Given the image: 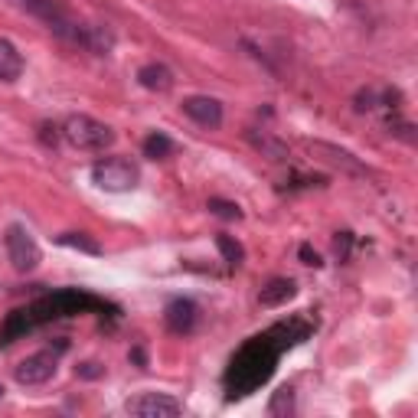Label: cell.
Returning a JSON list of instances; mask_svg holds the SVG:
<instances>
[{
  "label": "cell",
  "mask_w": 418,
  "mask_h": 418,
  "mask_svg": "<svg viewBox=\"0 0 418 418\" xmlns=\"http://www.w3.org/2000/svg\"><path fill=\"white\" fill-rule=\"evenodd\" d=\"M307 148L314 151V154H324V160L337 163V167H343V170H350V173H360V177L369 173V167H363V163L350 154V151L337 148V144H327V141H307Z\"/></svg>",
  "instance_id": "30bf717a"
},
{
  "label": "cell",
  "mask_w": 418,
  "mask_h": 418,
  "mask_svg": "<svg viewBox=\"0 0 418 418\" xmlns=\"http://www.w3.org/2000/svg\"><path fill=\"white\" fill-rule=\"evenodd\" d=\"M76 376L78 379H98V376H105V366H98V363H82V366H76Z\"/></svg>",
  "instance_id": "ffe728a7"
},
{
  "label": "cell",
  "mask_w": 418,
  "mask_h": 418,
  "mask_svg": "<svg viewBox=\"0 0 418 418\" xmlns=\"http://www.w3.org/2000/svg\"><path fill=\"white\" fill-rule=\"evenodd\" d=\"M209 213H213V216H223V219H233V223H239L242 219V206L239 203H229V200H219V196H213V200H209Z\"/></svg>",
  "instance_id": "ac0fdd59"
},
{
  "label": "cell",
  "mask_w": 418,
  "mask_h": 418,
  "mask_svg": "<svg viewBox=\"0 0 418 418\" xmlns=\"http://www.w3.org/2000/svg\"><path fill=\"white\" fill-rule=\"evenodd\" d=\"M138 82L148 92H170L173 88V72L163 66V62H148L138 69Z\"/></svg>",
  "instance_id": "8fae6325"
},
{
  "label": "cell",
  "mask_w": 418,
  "mask_h": 418,
  "mask_svg": "<svg viewBox=\"0 0 418 418\" xmlns=\"http://www.w3.org/2000/svg\"><path fill=\"white\" fill-rule=\"evenodd\" d=\"M216 245H219V252H223V258H225L229 265H242V258H245V248H242L239 242L233 239V235L219 233V235H216Z\"/></svg>",
  "instance_id": "e0dca14e"
},
{
  "label": "cell",
  "mask_w": 418,
  "mask_h": 418,
  "mask_svg": "<svg viewBox=\"0 0 418 418\" xmlns=\"http://www.w3.org/2000/svg\"><path fill=\"white\" fill-rule=\"evenodd\" d=\"M163 320H167V330L177 333V337H186V333L196 330V320H200V307H196L190 297H173L163 310Z\"/></svg>",
  "instance_id": "9c48e42d"
},
{
  "label": "cell",
  "mask_w": 418,
  "mask_h": 418,
  "mask_svg": "<svg viewBox=\"0 0 418 418\" xmlns=\"http://www.w3.org/2000/svg\"><path fill=\"white\" fill-rule=\"evenodd\" d=\"M0 399H4V386H0Z\"/></svg>",
  "instance_id": "cb8c5ba5"
},
{
  "label": "cell",
  "mask_w": 418,
  "mask_h": 418,
  "mask_svg": "<svg viewBox=\"0 0 418 418\" xmlns=\"http://www.w3.org/2000/svg\"><path fill=\"white\" fill-rule=\"evenodd\" d=\"M105 310H115L105 297H95L88 291H78V287H62V291H53V295L36 297L33 304L20 310H10L4 327H0V350L10 347L14 340L33 333L36 327L49 324V320H62L72 317V314H105Z\"/></svg>",
  "instance_id": "7a4b0ae2"
},
{
  "label": "cell",
  "mask_w": 418,
  "mask_h": 418,
  "mask_svg": "<svg viewBox=\"0 0 418 418\" xmlns=\"http://www.w3.org/2000/svg\"><path fill=\"white\" fill-rule=\"evenodd\" d=\"M295 295H297V285L291 278H271L268 285L262 287L258 304H262V307H281V304H287Z\"/></svg>",
  "instance_id": "7c38bea8"
},
{
  "label": "cell",
  "mask_w": 418,
  "mask_h": 418,
  "mask_svg": "<svg viewBox=\"0 0 418 418\" xmlns=\"http://www.w3.org/2000/svg\"><path fill=\"white\" fill-rule=\"evenodd\" d=\"M59 245L78 248V252H86V255H101V245L95 239H88L86 233H66V235H59Z\"/></svg>",
  "instance_id": "2e32d148"
},
{
  "label": "cell",
  "mask_w": 418,
  "mask_h": 418,
  "mask_svg": "<svg viewBox=\"0 0 418 418\" xmlns=\"http://www.w3.org/2000/svg\"><path fill=\"white\" fill-rule=\"evenodd\" d=\"M173 151H177V144H173V138H167L163 131H154L144 138V157H151V160H167Z\"/></svg>",
  "instance_id": "5bb4252c"
},
{
  "label": "cell",
  "mask_w": 418,
  "mask_h": 418,
  "mask_svg": "<svg viewBox=\"0 0 418 418\" xmlns=\"http://www.w3.org/2000/svg\"><path fill=\"white\" fill-rule=\"evenodd\" d=\"M295 409V389H278L275 392V399H271V405H268V412L271 415H281V412H291Z\"/></svg>",
  "instance_id": "d6986e66"
},
{
  "label": "cell",
  "mask_w": 418,
  "mask_h": 418,
  "mask_svg": "<svg viewBox=\"0 0 418 418\" xmlns=\"http://www.w3.org/2000/svg\"><path fill=\"white\" fill-rule=\"evenodd\" d=\"M180 108H183V115L190 121L200 124V128H219L223 124V105L213 95H190V98L180 101Z\"/></svg>",
  "instance_id": "ba28073f"
},
{
  "label": "cell",
  "mask_w": 418,
  "mask_h": 418,
  "mask_svg": "<svg viewBox=\"0 0 418 418\" xmlns=\"http://www.w3.org/2000/svg\"><path fill=\"white\" fill-rule=\"evenodd\" d=\"M62 138L76 151H108L115 144V131L92 115H69L62 121Z\"/></svg>",
  "instance_id": "3957f363"
},
{
  "label": "cell",
  "mask_w": 418,
  "mask_h": 418,
  "mask_svg": "<svg viewBox=\"0 0 418 418\" xmlns=\"http://www.w3.org/2000/svg\"><path fill=\"white\" fill-rule=\"evenodd\" d=\"M92 183L105 193H131L141 183V170L128 157H105L92 167Z\"/></svg>",
  "instance_id": "277c9868"
},
{
  "label": "cell",
  "mask_w": 418,
  "mask_h": 418,
  "mask_svg": "<svg viewBox=\"0 0 418 418\" xmlns=\"http://www.w3.org/2000/svg\"><path fill=\"white\" fill-rule=\"evenodd\" d=\"M24 76V53L10 43V39H0V82H16Z\"/></svg>",
  "instance_id": "4fadbf2b"
},
{
  "label": "cell",
  "mask_w": 418,
  "mask_h": 418,
  "mask_svg": "<svg viewBox=\"0 0 418 418\" xmlns=\"http://www.w3.org/2000/svg\"><path fill=\"white\" fill-rule=\"evenodd\" d=\"M131 360H134L138 366H148V357H144V350H141V347H134V350H131Z\"/></svg>",
  "instance_id": "603a6c76"
},
{
  "label": "cell",
  "mask_w": 418,
  "mask_h": 418,
  "mask_svg": "<svg viewBox=\"0 0 418 418\" xmlns=\"http://www.w3.org/2000/svg\"><path fill=\"white\" fill-rule=\"evenodd\" d=\"M124 409H128V415H138V418H173L183 412V402L167 392H141L134 399H128Z\"/></svg>",
  "instance_id": "52a82bcc"
},
{
  "label": "cell",
  "mask_w": 418,
  "mask_h": 418,
  "mask_svg": "<svg viewBox=\"0 0 418 418\" xmlns=\"http://www.w3.org/2000/svg\"><path fill=\"white\" fill-rule=\"evenodd\" d=\"M66 350H69V340H59L56 347H46L33 353V357H26L24 363H16L14 379L20 386H43V382H49L56 376V369H59V357Z\"/></svg>",
  "instance_id": "5b68a950"
},
{
  "label": "cell",
  "mask_w": 418,
  "mask_h": 418,
  "mask_svg": "<svg viewBox=\"0 0 418 418\" xmlns=\"http://www.w3.org/2000/svg\"><path fill=\"white\" fill-rule=\"evenodd\" d=\"M4 245H7V258L10 265H14L20 275H26V271H33L39 265V258H43V252H39L36 239L30 235V229L20 223L7 225V235H4Z\"/></svg>",
  "instance_id": "8992f818"
},
{
  "label": "cell",
  "mask_w": 418,
  "mask_h": 418,
  "mask_svg": "<svg viewBox=\"0 0 418 418\" xmlns=\"http://www.w3.org/2000/svg\"><path fill=\"white\" fill-rule=\"evenodd\" d=\"M310 333V324L301 320H291V324H275L271 330L258 333L245 347L239 350L225 369V389H229V399H242V395H252L258 386L271 379V372L278 366L281 353L287 347L301 343Z\"/></svg>",
  "instance_id": "6da1fadb"
},
{
  "label": "cell",
  "mask_w": 418,
  "mask_h": 418,
  "mask_svg": "<svg viewBox=\"0 0 418 418\" xmlns=\"http://www.w3.org/2000/svg\"><path fill=\"white\" fill-rule=\"evenodd\" d=\"M297 255H301V262H304V265H314V268H320V265H324V258H320L317 252H314V248L307 245V242H304V245L297 248Z\"/></svg>",
  "instance_id": "7402d4cb"
},
{
  "label": "cell",
  "mask_w": 418,
  "mask_h": 418,
  "mask_svg": "<svg viewBox=\"0 0 418 418\" xmlns=\"http://www.w3.org/2000/svg\"><path fill=\"white\" fill-rule=\"evenodd\" d=\"M350 245H353V235H350V233H337L333 248H337V258H340V262H347V258H350Z\"/></svg>",
  "instance_id": "44dd1931"
},
{
  "label": "cell",
  "mask_w": 418,
  "mask_h": 418,
  "mask_svg": "<svg viewBox=\"0 0 418 418\" xmlns=\"http://www.w3.org/2000/svg\"><path fill=\"white\" fill-rule=\"evenodd\" d=\"M248 141H252V148H258L262 154H268L271 160H287V148L281 141H275L271 134H262V131H248Z\"/></svg>",
  "instance_id": "9a60e30c"
}]
</instances>
